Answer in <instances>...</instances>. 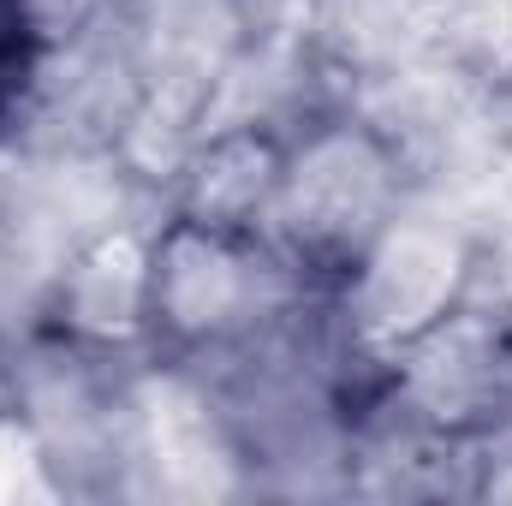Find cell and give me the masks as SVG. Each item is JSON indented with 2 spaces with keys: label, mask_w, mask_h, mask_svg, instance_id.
Here are the masks:
<instances>
[{
  "label": "cell",
  "mask_w": 512,
  "mask_h": 506,
  "mask_svg": "<svg viewBox=\"0 0 512 506\" xmlns=\"http://www.w3.org/2000/svg\"><path fill=\"white\" fill-rule=\"evenodd\" d=\"M393 155L358 126H316L292 137L286 185L268 215V245L304 274H334L340 286L358 274V262L382 239L393 215Z\"/></svg>",
  "instance_id": "cell-1"
},
{
  "label": "cell",
  "mask_w": 512,
  "mask_h": 506,
  "mask_svg": "<svg viewBox=\"0 0 512 506\" xmlns=\"http://www.w3.org/2000/svg\"><path fill=\"white\" fill-rule=\"evenodd\" d=\"M292 268L262 233H227L173 215L149 233V340L191 358L251 334L268 316V286Z\"/></svg>",
  "instance_id": "cell-2"
},
{
  "label": "cell",
  "mask_w": 512,
  "mask_h": 506,
  "mask_svg": "<svg viewBox=\"0 0 512 506\" xmlns=\"http://www.w3.org/2000/svg\"><path fill=\"white\" fill-rule=\"evenodd\" d=\"M471 274L477 268H471L465 245H453L447 233L393 221L358 262V274L346 280V304H352L364 340H376L382 352H405L471 292Z\"/></svg>",
  "instance_id": "cell-3"
},
{
  "label": "cell",
  "mask_w": 512,
  "mask_h": 506,
  "mask_svg": "<svg viewBox=\"0 0 512 506\" xmlns=\"http://www.w3.org/2000/svg\"><path fill=\"white\" fill-rule=\"evenodd\" d=\"M286 161H292V137H280L268 120L197 131L179 173L167 179L173 215H191L227 233H268V215L286 185Z\"/></svg>",
  "instance_id": "cell-4"
},
{
  "label": "cell",
  "mask_w": 512,
  "mask_h": 506,
  "mask_svg": "<svg viewBox=\"0 0 512 506\" xmlns=\"http://www.w3.org/2000/svg\"><path fill=\"white\" fill-rule=\"evenodd\" d=\"M54 328L96 352L149 340V233L108 227L78 245L54 280Z\"/></svg>",
  "instance_id": "cell-5"
},
{
  "label": "cell",
  "mask_w": 512,
  "mask_h": 506,
  "mask_svg": "<svg viewBox=\"0 0 512 506\" xmlns=\"http://www.w3.org/2000/svg\"><path fill=\"white\" fill-rule=\"evenodd\" d=\"M322 0H227V24L251 54H292L310 42Z\"/></svg>",
  "instance_id": "cell-6"
},
{
  "label": "cell",
  "mask_w": 512,
  "mask_h": 506,
  "mask_svg": "<svg viewBox=\"0 0 512 506\" xmlns=\"http://www.w3.org/2000/svg\"><path fill=\"white\" fill-rule=\"evenodd\" d=\"M36 54H42V30H36L30 6L24 0H0V108L30 84Z\"/></svg>",
  "instance_id": "cell-7"
}]
</instances>
